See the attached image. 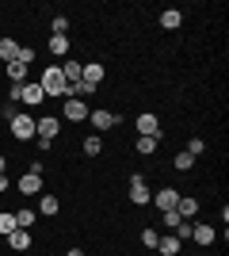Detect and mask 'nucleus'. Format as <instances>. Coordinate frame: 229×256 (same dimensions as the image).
Returning a JSON list of instances; mask_svg holds the SVG:
<instances>
[{
    "label": "nucleus",
    "instance_id": "1",
    "mask_svg": "<svg viewBox=\"0 0 229 256\" xmlns=\"http://www.w3.org/2000/svg\"><path fill=\"white\" fill-rule=\"evenodd\" d=\"M38 88L46 92V100H50V96H61V100H65L69 84H65V76H61V65H46L42 73H38Z\"/></svg>",
    "mask_w": 229,
    "mask_h": 256
},
{
    "label": "nucleus",
    "instance_id": "2",
    "mask_svg": "<svg viewBox=\"0 0 229 256\" xmlns=\"http://www.w3.org/2000/svg\"><path fill=\"white\" fill-rule=\"evenodd\" d=\"M8 126H11V138H15V142H31L34 138V115H23V111H19Z\"/></svg>",
    "mask_w": 229,
    "mask_h": 256
},
{
    "label": "nucleus",
    "instance_id": "3",
    "mask_svg": "<svg viewBox=\"0 0 229 256\" xmlns=\"http://www.w3.org/2000/svg\"><path fill=\"white\" fill-rule=\"evenodd\" d=\"M57 130H61V118H54V115H42V118H34V138H46V142H54V138H57Z\"/></svg>",
    "mask_w": 229,
    "mask_h": 256
},
{
    "label": "nucleus",
    "instance_id": "4",
    "mask_svg": "<svg viewBox=\"0 0 229 256\" xmlns=\"http://www.w3.org/2000/svg\"><path fill=\"white\" fill-rule=\"evenodd\" d=\"M88 122H92V126H96V134H99V130L119 126V115H115V111H103V107H92V111H88Z\"/></svg>",
    "mask_w": 229,
    "mask_h": 256
},
{
    "label": "nucleus",
    "instance_id": "5",
    "mask_svg": "<svg viewBox=\"0 0 229 256\" xmlns=\"http://www.w3.org/2000/svg\"><path fill=\"white\" fill-rule=\"evenodd\" d=\"M134 126H138V138H161V118L149 115V111H142Z\"/></svg>",
    "mask_w": 229,
    "mask_h": 256
},
{
    "label": "nucleus",
    "instance_id": "6",
    "mask_svg": "<svg viewBox=\"0 0 229 256\" xmlns=\"http://www.w3.org/2000/svg\"><path fill=\"white\" fill-rule=\"evenodd\" d=\"M88 111H92V107H88L84 100H65V104H61V115H65L69 122H84Z\"/></svg>",
    "mask_w": 229,
    "mask_h": 256
},
{
    "label": "nucleus",
    "instance_id": "7",
    "mask_svg": "<svg viewBox=\"0 0 229 256\" xmlns=\"http://www.w3.org/2000/svg\"><path fill=\"white\" fill-rule=\"evenodd\" d=\"M149 199H153V192L145 188V180H142V176L134 172V176H130V203H134V206H145Z\"/></svg>",
    "mask_w": 229,
    "mask_h": 256
},
{
    "label": "nucleus",
    "instance_id": "8",
    "mask_svg": "<svg viewBox=\"0 0 229 256\" xmlns=\"http://www.w3.org/2000/svg\"><path fill=\"white\" fill-rule=\"evenodd\" d=\"M149 203H157V210H176V203H180V192H176V188H161V192L153 195Z\"/></svg>",
    "mask_w": 229,
    "mask_h": 256
},
{
    "label": "nucleus",
    "instance_id": "9",
    "mask_svg": "<svg viewBox=\"0 0 229 256\" xmlns=\"http://www.w3.org/2000/svg\"><path fill=\"white\" fill-rule=\"evenodd\" d=\"M176 214H180L184 222H195V214H199V199H191V195H180V203H176Z\"/></svg>",
    "mask_w": 229,
    "mask_h": 256
},
{
    "label": "nucleus",
    "instance_id": "10",
    "mask_svg": "<svg viewBox=\"0 0 229 256\" xmlns=\"http://www.w3.org/2000/svg\"><path fill=\"white\" fill-rule=\"evenodd\" d=\"M214 237H218V234H214V226L195 222V230H191V241H195V245H203V248H207V245H214Z\"/></svg>",
    "mask_w": 229,
    "mask_h": 256
},
{
    "label": "nucleus",
    "instance_id": "11",
    "mask_svg": "<svg viewBox=\"0 0 229 256\" xmlns=\"http://www.w3.org/2000/svg\"><path fill=\"white\" fill-rule=\"evenodd\" d=\"M15 188H19V195H42V176H31V172H27V176H19Z\"/></svg>",
    "mask_w": 229,
    "mask_h": 256
},
{
    "label": "nucleus",
    "instance_id": "12",
    "mask_svg": "<svg viewBox=\"0 0 229 256\" xmlns=\"http://www.w3.org/2000/svg\"><path fill=\"white\" fill-rule=\"evenodd\" d=\"M8 245L15 248V252L31 248V230H11V234H8Z\"/></svg>",
    "mask_w": 229,
    "mask_h": 256
},
{
    "label": "nucleus",
    "instance_id": "13",
    "mask_svg": "<svg viewBox=\"0 0 229 256\" xmlns=\"http://www.w3.org/2000/svg\"><path fill=\"white\" fill-rule=\"evenodd\" d=\"M80 73H84V65L76 62V58H69V62L61 65V76H65V84H76V80H80Z\"/></svg>",
    "mask_w": 229,
    "mask_h": 256
},
{
    "label": "nucleus",
    "instance_id": "14",
    "mask_svg": "<svg viewBox=\"0 0 229 256\" xmlns=\"http://www.w3.org/2000/svg\"><path fill=\"white\" fill-rule=\"evenodd\" d=\"M80 80H84V84H92V88H99V80H103V65H99V62L84 65V73H80Z\"/></svg>",
    "mask_w": 229,
    "mask_h": 256
},
{
    "label": "nucleus",
    "instance_id": "15",
    "mask_svg": "<svg viewBox=\"0 0 229 256\" xmlns=\"http://www.w3.org/2000/svg\"><path fill=\"white\" fill-rule=\"evenodd\" d=\"M180 245H184V241L172 237V234H161V241H157V248H161L164 256H180Z\"/></svg>",
    "mask_w": 229,
    "mask_h": 256
},
{
    "label": "nucleus",
    "instance_id": "16",
    "mask_svg": "<svg viewBox=\"0 0 229 256\" xmlns=\"http://www.w3.org/2000/svg\"><path fill=\"white\" fill-rule=\"evenodd\" d=\"M46 100V92L38 84H23V92H19V104H42Z\"/></svg>",
    "mask_w": 229,
    "mask_h": 256
},
{
    "label": "nucleus",
    "instance_id": "17",
    "mask_svg": "<svg viewBox=\"0 0 229 256\" xmlns=\"http://www.w3.org/2000/svg\"><path fill=\"white\" fill-rule=\"evenodd\" d=\"M0 58H4V65L15 62V58H19V42H15V38H0Z\"/></svg>",
    "mask_w": 229,
    "mask_h": 256
},
{
    "label": "nucleus",
    "instance_id": "18",
    "mask_svg": "<svg viewBox=\"0 0 229 256\" xmlns=\"http://www.w3.org/2000/svg\"><path fill=\"white\" fill-rule=\"evenodd\" d=\"M180 23H184V16H180L176 8H164V12H161V27H164V31H176Z\"/></svg>",
    "mask_w": 229,
    "mask_h": 256
},
{
    "label": "nucleus",
    "instance_id": "19",
    "mask_svg": "<svg viewBox=\"0 0 229 256\" xmlns=\"http://www.w3.org/2000/svg\"><path fill=\"white\" fill-rule=\"evenodd\" d=\"M8 80L11 84H27V65L23 62H8Z\"/></svg>",
    "mask_w": 229,
    "mask_h": 256
},
{
    "label": "nucleus",
    "instance_id": "20",
    "mask_svg": "<svg viewBox=\"0 0 229 256\" xmlns=\"http://www.w3.org/2000/svg\"><path fill=\"white\" fill-rule=\"evenodd\" d=\"M50 54H54V58H65L69 54V34H50Z\"/></svg>",
    "mask_w": 229,
    "mask_h": 256
},
{
    "label": "nucleus",
    "instance_id": "21",
    "mask_svg": "<svg viewBox=\"0 0 229 256\" xmlns=\"http://www.w3.org/2000/svg\"><path fill=\"white\" fill-rule=\"evenodd\" d=\"M38 210H42L46 218H54V214L61 210V203H57V195H42V199H38Z\"/></svg>",
    "mask_w": 229,
    "mask_h": 256
},
{
    "label": "nucleus",
    "instance_id": "22",
    "mask_svg": "<svg viewBox=\"0 0 229 256\" xmlns=\"http://www.w3.org/2000/svg\"><path fill=\"white\" fill-rule=\"evenodd\" d=\"M99 150H103V138H99V134H88L84 138V153L88 157H99Z\"/></svg>",
    "mask_w": 229,
    "mask_h": 256
},
{
    "label": "nucleus",
    "instance_id": "23",
    "mask_svg": "<svg viewBox=\"0 0 229 256\" xmlns=\"http://www.w3.org/2000/svg\"><path fill=\"white\" fill-rule=\"evenodd\" d=\"M172 168L176 172H191V168H195V157H191V153H180V157L172 160Z\"/></svg>",
    "mask_w": 229,
    "mask_h": 256
},
{
    "label": "nucleus",
    "instance_id": "24",
    "mask_svg": "<svg viewBox=\"0 0 229 256\" xmlns=\"http://www.w3.org/2000/svg\"><path fill=\"white\" fill-rule=\"evenodd\" d=\"M11 230H19V226H15V214H11V210H4V214H0V234L8 237Z\"/></svg>",
    "mask_w": 229,
    "mask_h": 256
},
{
    "label": "nucleus",
    "instance_id": "25",
    "mask_svg": "<svg viewBox=\"0 0 229 256\" xmlns=\"http://www.w3.org/2000/svg\"><path fill=\"white\" fill-rule=\"evenodd\" d=\"M157 142H161V138H138V146H134V150L142 153V157H149V153L157 150Z\"/></svg>",
    "mask_w": 229,
    "mask_h": 256
},
{
    "label": "nucleus",
    "instance_id": "26",
    "mask_svg": "<svg viewBox=\"0 0 229 256\" xmlns=\"http://www.w3.org/2000/svg\"><path fill=\"white\" fill-rule=\"evenodd\" d=\"M191 230H195V222H180L172 230V237H180V241H191Z\"/></svg>",
    "mask_w": 229,
    "mask_h": 256
},
{
    "label": "nucleus",
    "instance_id": "27",
    "mask_svg": "<svg viewBox=\"0 0 229 256\" xmlns=\"http://www.w3.org/2000/svg\"><path fill=\"white\" fill-rule=\"evenodd\" d=\"M15 226H19V230L34 226V210H15Z\"/></svg>",
    "mask_w": 229,
    "mask_h": 256
},
{
    "label": "nucleus",
    "instance_id": "28",
    "mask_svg": "<svg viewBox=\"0 0 229 256\" xmlns=\"http://www.w3.org/2000/svg\"><path fill=\"white\" fill-rule=\"evenodd\" d=\"M157 241H161V234H157V230H142V245H145V248H157Z\"/></svg>",
    "mask_w": 229,
    "mask_h": 256
},
{
    "label": "nucleus",
    "instance_id": "29",
    "mask_svg": "<svg viewBox=\"0 0 229 256\" xmlns=\"http://www.w3.org/2000/svg\"><path fill=\"white\" fill-rule=\"evenodd\" d=\"M203 150H207V142H203V138H191V142H187V150H184V153H191V157H199V153H203Z\"/></svg>",
    "mask_w": 229,
    "mask_h": 256
},
{
    "label": "nucleus",
    "instance_id": "30",
    "mask_svg": "<svg viewBox=\"0 0 229 256\" xmlns=\"http://www.w3.org/2000/svg\"><path fill=\"white\" fill-rule=\"evenodd\" d=\"M50 27H54V34H65V31H69V16H54V23H50Z\"/></svg>",
    "mask_w": 229,
    "mask_h": 256
},
{
    "label": "nucleus",
    "instance_id": "31",
    "mask_svg": "<svg viewBox=\"0 0 229 256\" xmlns=\"http://www.w3.org/2000/svg\"><path fill=\"white\" fill-rule=\"evenodd\" d=\"M180 222H184V218H180L176 210H164V230H176Z\"/></svg>",
    "mask_w": 229,
    "mask_h": 256
},
{
    "label": "nucleus",
    "instance_id": "32",
    "mask_svg": "<svg viewBox=\"0 0 229 256\" xmlns=\"http://www.w3.org/2000/svg\"><path fill=\"white\" fill-rule=\"evenodd\" d=\"M15 62H23L27 69H31V62H34V50H31V46H19V58H15Z\"/></svg>",
    "mask_w": 229,
    "mask_h": 256
},
{
    "label": "nucleus",
    "instance_id": "33",
    "mask_svg": "<svg viewBox=\"0 0 229 256\" xmlns=\"http://www.w3.org/2000/svg\"><path fill=\"white\" fill-rule=\"evenodd\" d=\"M8 188H11V176L4 172V176H0V192H8Z\"/></svg>",
    "mask_w": 229,
    "mask_h": 256
},
{
    "label": "nucleus",
    "instance_id": "34",
    "mask_svg": "<svg viewBox=\"0 0 229 256\" xmlns=\"http://www.w3.org/2000/svg\"><path fill=\"white\" fill-rule=\"evenodd\" d=\"M4 172H8V160H4V157H0V176H4Z\"/></svg>",
    "mask_w": 229,
    "mask_h": 256
},
{
    "label": "nucleus",
    "instance_id": "35",
    "mask_svg": "<svg viewBox=\"0 0 229 256\" xmlns=\"http://www.w3.org/2000/svg\"><path fill=\"white\" fill-rule=\"evenodd\" d=\"M69 256H84V252H80V248H69Z\"/></svg>",
    "mask_w": 229,
    "mask_h": 256
}]
</instances>
